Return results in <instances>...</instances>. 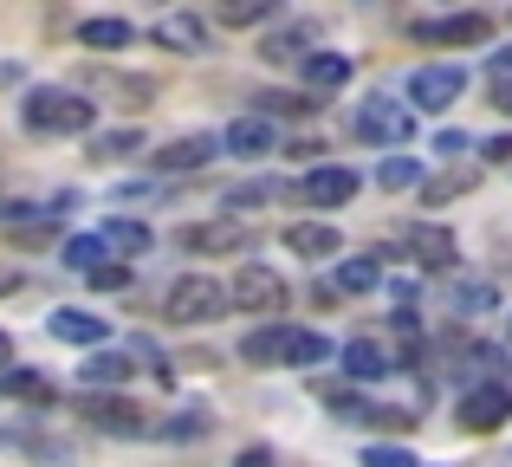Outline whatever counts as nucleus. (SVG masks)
<instances>
[{"label":"nucleus","mask_w":512,"mask_h":467,"mask_svg":"<svg viewBox=\"0 0 512 467\" xmlns=\"http://www.w3.org/2000/svg\"><path fill=\"white\" fill-rule=\"evenodd\" d=\"M461 85H467L461 65H422V72H409V104L415 111H448V104H461Z\"/></svg>","instance_id":"39448f33"},{"label":"nucleus","mask_w":512,"mask_h":467,"mask_svg":"<svg viewBox=\"0 0 512 467\" xmlns=\"http://www.w3.org/2000/svg\"><path fill=\"white\" fill-rule=\"evenodd\" d=\"M376 182H383V189H415V182H422V163H415V156H389V163L376 169Z\"/></svg>","instance_id":"393cba45"},{"label":"nucleus","mask_w":512,"mask_h":467,"mask_svg":"<svg viewBox=\"0 0 512 467\" xmlns=\"http://www.w3.org/2000/svg\"><path fill=\"white\" fill-rule=\"evenodd\" d=\"M46 331H52L59 344H91V351H98L111 325H104L98 312H52V318H46Z\"/></svg>","instance_id":"f3484780"},{"label":"nucleus","mask_w":512,"mask_h":467,"mask_svg":"<svg viewBox=\"0 0 512 467\" xmlns=\"http://www.w3.org/2000/svg\"><path fill=\"white\" fill-rule=\"evenodd\" d=\"M363 467H422V461H415L409 448H389V442H376L370 455H363Z\"/></svg>","instance_id":"2f4dec72"},{"label":"nucleus","mask_w":512,"mask_h":467,"mask_svg":"<svg viewBox=\"0 0 512 467\" xmlns=\"http://www.w3.org/2000/svg\"><path fill=\"white\" fill-rule=\"evenodd\" d=\"M266 13H273V0H227L221 20L227 26H253V20H266Z\"/></svg>","instance_id":"c85d7f7f"},{"label":"nucleus","mask_w":512,"mask_h":467,"mask_svg":"<svg viewBox=\"0 0 512 467\" xmlns=\"http://www.w3.org/2000/svg\"><path fill=\"white\" fill-rule=\"evenodd\" d=\"M150 39L169 46V52H182V59L208 52V26H201V13H163V20H150Z\"/></svg>","instance_id":"1a4fd4ad"},{"label":"nucleus","mask_w":512,"mask_h":467,"mask_svg":"<svg viewBox=\"0 0 512 467\" xmlns=\"http://www.w3.org/2000/svg\"><path fill=\"white\" fill-rule=\"evenodd\" d=\"M454 416H461L467 435H493L512 416V390H506V383H480V390L461 396V409H454Z\"/></svg>","instance_id":"423d86ee"},{"label":"nucleus","mask_w":512,"mask_h":467,"mask_svg":"<svg viewBox=\"0 0 512 467\" xmlns=\"http://www.w3.org/2000/svg\"><path fill=\"white\" fill-rule=\"evenodd\" d=\"M350 195H357V169L325 163V169H312V176H305V202H312V208H344Z\"/></svg>","instance_id":"f8f14e48"},{"label":"nucleus","mask_w":512,"mask_h":467,"mask_svg":"<svg viewBox=\"0 0 512 467\" xmlns=\"http://www.w3.org/2000/svg\"><path fill=\"white\" fill-rule=\"evenodd\" d=\"M221 312H227V286H214L208 273H182L163 299L169 325H208V318H221Z\"/></svg>","instance_id":"f03ea898"},{"label":"nucleus","mask_w":512,"mask_h":467,"mask_svg":"<svg viewBox=\"0 0 512 467\" xmlns=\"http://www.w3.org/2000/svg\"><path fill=\"white\" fill-rule=\"evenodd\" d=\"M227 299L240 305V312H286V279L273 273V266H240L234 286H227Z\"/></svg>","instance_id":"20e7f679"},{"label":"nucleus","mask_w":512,"mask_h":467,"mask_svg":"<svg viewBox=\"0 0 512 467\" xmlns=\"http://www.w3.org/2000/svg\"><path fill=\"white\" fill-rule=\"evenodd\" d=\"M299 46H305V33H273V39H266V52H260V59H266V65H292V59L305 65V52H299Z\"/></svg>","instance_id":"bb28decb"},{"label":"nucleus","mask_w":512,"mask_h":467,"mask_svg":"<svg viewBox=\"0 0 512 467\" xmlns=\"http://www.w3.org/2000/svg\"><path fill=\"white\" fill-rule=\"evenodd\" d=\"M20 117H26V130H39V137H85V130L98 124V104L78 98V91H33Z\"/></svg>","instance_id":"f257e3e1"},{"label":"nucleus","mask_w":512,"mask_h":467,"mask_svg":"<svg viewBox=\"0 0 512 467\" xmlns=\"http://www.w3.org/2000/svg\"><path fill=\"white\" fill-rule=\"evenodd\" d=\"M487 156H493V163H512V137H493V143H487Z\"/></svg>","instance_id":"4c0bfd02"},{"label":"nucleus","mask_w":512,"mask_h":467,"mask_svg":"<svg viewBox=\"0 0 512 467\" xmlns=\"http://www.w3.org/2000/svg\"><path fill=\"white\" fill-rule=\"evenodd\" d=\"M344 370H350V377H357V383H376V377H383V370H389L383 344H376V338H350V344H344Z\"/></svg>","instance_id":"a211bd4d"},{"label":"nucleus","mask_w":512,"mask_h":467,"mask_svg":"<svg viewBox=\"0 0 512 467\" xmlns=\"http://www.w3.org/2000/svg\"><path fill=\"white\" fill-rule=\"evenodd\" d=\"M435 150H441V156H461V150H467V137H454V130H441V137H435Z\"/></svg>","instance_id":"f704fd0d"},{"label":"nucleus","mask_w":512,"mask_h":467,"mask_svg":"<svg viewBox=\"0 0 512 467\" xmlns=\"http://www.w3.org/2000/svg\"><path fill=\"white\" fill-rule=\"evenodd\" d=\"M201 429H208V416H182V422H169V442H188V435H201Z\"/></svg>","instance_id":"72a5a7b5"},{"label":"nucleus","mask_w":512,"mask_h":467,"mask_svg":"<svg viewBox=\"0 0 512 467\" xmlns=\"http://www.w3.org/2000/svg\"><path fill=\"white\" fill-rule=\"evenodd\" d=\"M85 279H91L98 292H124V286H130V266H124V260H104L98 273H85Z\"/></svg>","instance_id":"c756f323"},{"label":"nucleus","mask_w":512,"mask_h":467,"mask_svg":"<svg viewBox=\"0 0 512 467\" xmlns=\"http://www.w3.org/2000/svg\"><path fill=\"white\" fill-rule=\"evenodd\" d=\"M409 247L422 253V266H454V240H448V228H409Z\"/></svg>","instance_id":"412c9836"},{"label":"nucleus","mask_w":512,"mask_h":467,"mask_svg":"<svg viewBox=\"0 0 512 467\" xmlns=\"http://www.w3.org/2000/svg\"><path fill=\"white\" fill-rule=\"evenodd\" d=\"M78 377H85V390H117V383L137 377V357L130 351H91L85 364H78Z\"/></svg>","instance_id":"ddd939ff"},{"label":"nucleus","mask_w":512,"mask_h":467,"mask_svg":"<svg viewBox=\"0 0 512 467\" xmlns=\"http://www.w3.org/2000/svg\"><path fill=\"white\" fill-rule=\"evenodd\" d=\"M85 416L98 422V429H111V435H143V429H150V422H143V409L124 403V396H91Z\"/></svg>","instance_id":"2eb2a0df"},{"label":"nucleus","mask_w":512,"mask_h":467,"mask_svg":"<svg viewBox=\"0 0 512 467\" xmlns=\"http://www.w3.org/2000/svg\"><path fill=\"white\" fill-rule=\"evenodd\" d=\"M214 150H221V137H175V143H163V150L150 156V163L163 169V176H188V169H208Z\"/></svg>","instance_id":"9d476101"},{"label":"nucleus","mask_w":512,"mask_h":467,"mask_svg":"<svg viewBox=\"0 0 512 467\" xmlns=\"http://www.w3.org/2000/svg\"><path fill=\"white\" fill-rule=\"evenodd\" d=\"M344 78H350L344 52H305V85H312V91H338Z\"/></svg>","instance_id":"6ab92c4d"},{"label":"nucleus","mask_w":512,"mask_h":467,"mask_svg":"<svg viewBox=\"0 0 512 467\" xmlns=\"http://www.w3.org/2000/svg\"><path fill=\"white\" fill-rule=\"evenodd\" d=\"M500 78H512V46H506V52H493V85H500Z\"/></svg>","instance_id":"e433bc0d"},{"label":"nucleus","mask_w":512,"mask_h":467,"mask_svg":"<svg viewBox=\"0 0 512 467\" xmlns=\"http://www.w3.org/2000/svg\"><path fill=\"white\" fill-rule=\"evenodd\" d=\"M260 104H266L273 117H305V111H312L305 98H286V91H273V98H260Z\"/></svg>","instance_id":"473e14b6"},{"label":"nucleus","mask_w":512,"mask_h":467,"mask_svg":"<svg viewBox=\"0 0 512 467\" xmlns=\"http://www.w3.org/2000/svg\"><path fill=\"white\" fill-rule=\"evenodd\" d=\"M292 338H299L292 325H260V331H247V338H240V357H247V364H260V370L292 364Z\"/></svg>","instance_id":"9b49d317"},{"label":"nucleus","mask_w":512,"mask_h":467,"mask_svg":"<svg viewBox=\"0 0 512 467\" xmlns=\"http://www.w3.org/2000/svg\"><path fill=\"white\" fill-rule=\"evenodd\" d=\"M104 260H111V247H104L98 234H72L65 240V266H72V273H98Z\"/></svg>","instance_id":"4be33fe9"},{"label":"nucleus","mask_w":512,"mask_h":467,"mask_svg":"<svg viewBox=\"0 0 512 467\" xmlns=\"http://www.w3.org/2000/svg\"><path fill=\"white\" fill-rule=\"evenodd\" d=\"M234 467H273V455H266V448H247V455H240Z\"/></svg>","instance_id":"58836bf2"},{"label":"nucleus","mask_w":512,"mask_h":467,"mask_svg":"<svg viewBox=\"0 0 512 467\" xmlns=\"http://www.w3.org/2000/svg\"><path fill=\"white\" fill-rule=\"evenodd\" d=\"M7 357H13V338H7V331H0V364H7Z\"/></svg>","instance_id":"a19ab883"},{"label":"nucleus","mask_w":512,"mask_h":467,"mask_svg":"<svg viewBox=\"0 0 512 467\" xmlns=\"http://www.w3.org/2000/svg\"><path fill=\"white\" fill-rule=\"evenodd\" d=\"M221 150H234V156H266V150H273V124H266L260 111L234 117V124L221 130Z\"/></svg>","instance_id":"dca6fc26"},{"label":"nucleus","mask_w":512,"mask_h":467,"mask_svg":"<svg viewBox=\"0 0 512 467\" xmlns=\"http://www.w3.org/2000/svg\"><path fill=\"white\" fill-rule=\"evenodd\" d=\"M85 46L117 52V46H130V26L124 20H85Z\"/></svg>","instance_id":"a878e982"},{"label":"nucleus","mask_w":512,"mask_h":467,"mask_svg":"<svg viewBox=\"0 0 512 467\" xmlns=\"http://www.w3.org/2000/svg\"><path fill=\"white\" fill-rule=\"evenodd\" d=\"M461 305H474V312H480V305H493V286H467V292H461Z\"/></svg>","instance_id":"c9c22d12"},{"label":"nucleus","mask_w":512,"mask_h":467,"mask_svg":"<svg viewBox=\"0 0 512 467\" xmlns=\"http://www.w3.org/2000/svg\"><path fill=\"white\" fill-rule=\"evenodd\" d=\"M0 78H13V65H0Z\"/></svg>","instance_id":"79ce46f5"},{"label":"nucleus","mask_w":512,"mask_h":467,"mask_svg":"<svg viewBox=\"0 0 512 467\" xmlns=\"http://www.w3.org/2000/svg\"><path fill=\"white\" fill-rule=\"evenodd\" d=\"M98 240L104 247H124V253H150V228L143 221H104Z\"/></svg>","instance_id":"5701e85b"},{"label":"nucleus","mask_w":512,"mask_h":467,"mask_svg":"<svg viewBox=\"0 0 512 467\" xmlns=\"http://www.w3.org/2000/svg\"><path fill=\"white\" fill-rule=\"evenodd\" d=\"M493 104H500V111L512 117V78H500V85H493Z\"/></svg>","instance_id":"ea45409f"},{"label":"nucleus","mask_w":512,"mask_h":467,"mask_svg":"<svg viewBox=\"0 0 512 467\" xmlns=\"http://www.w3.org/2000/svg\"><path fill=\"white\" fill-rule=\"evenodd\" d=\"M350 137L357 143H409L415 137V111L396 98H363L357 117H350Z\"/></svg>","instance_id":"7ed1b4c3"},{"label":"nucleus","mask_w":512,"mask_h":467,"mask_svg":"<svg viewBox=\"0 0 512 467\" xmlns=\"http://www.w3.org/2000/svg\"><path fill=\"white\" fill-rule=\"evenodd\" d=\"M325 357H331L325 331H299V338H292V364H325Z\"/></svg>","instance_id":"cd10ccee"},{"label":"nucleus","mask_w":512,"mask_h":467,"mask_svg":"<svg viewBox=\"0 0 512 467\" xmlns=\"http://www.w3.org/2000/svg\"><path fill=\"white\" fill-rule=\"evenodd\" d=\"M422 46H480V39L493 33V20L487 13H454V20H415L409 26Z\"/></svg>","instance_id":"0eeeda50"},{"label":"nucleus","mask_w":512,"mask_h":467,"mask_svg":"<svg viewBox=\"0 0 512 467\" xmlns=\"http://www.w3.org/2000/svg\"><path fill=\"white\" fill-rule=\"evenodd\" d=\"M376 279H383L376 260H338V286L344 292H376Z\"/></svg>","instance_id":"b1692460"},{"label":"nucleus","mask_w":512,"mask_h":467,"mask_svg":"<svg viewBox=\"0 0 512 467\" xmlns=\"http://www.w3.org/2000/svg\"><path fill=\"white\" fill-rule=\"evenodd\" d=\"M0 396H13V403H52V383L33 377V370H0Z\"/></svg>","instance_id":"aec40b11"},{"label":"nucleus","mask_w":512,"mask_h":467,"mask_svg":"<svg viewBox=\"0 0 512 467\" xmlns=\"http://www.w3.org/2000/svg\"><path fill=\"white\" fill-rule=\"evenodd\" d=\"M247 221H195V228H182V247L188 253H247Z\"/></svg>","instance_id":"6e6552de"},{"label":"nucleus","mask_w":512,"mask_h":467,"mask_svg":"<svg viewBox=\"0 0 512 467\" xmlns=\"http://www.w3.org/2000/svg\"><path fill=\"white\" fill-rule=\"evenodd\" d=\"M286 247L299 253V260H331V253L344 247V234L331 228V221H292V228H286Z\"/></svg>","instance_id":"4468645a"},{"label":"nucleus","mask_w":512,"mask_h":467,"mask_svg":"<svg viewBox=\"0 0 512 467\" xmlns=\"http://www.w3.org/2000/svg\"><path fill=\"white\" fill-rule=\"evenodd\" d=\"M137 150V130H104L98 143H91V156H130Z\"/></svg>","instance_id":"7c9ffc66"}]
</instances>
